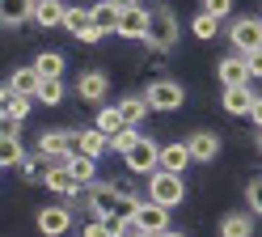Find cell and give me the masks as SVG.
Returning a JSON list of instances; mask_svg holds the SVG:
<instances>
[{"label": "cell", "instance_id": "7402d4cb", "mask_svg": "<svg viewBox=\"0 0 262 237\" xmlns=\"http://www.w3.org/2000/svg\"><path fill=\"white\" fill-rule=\"evenodd\" d=\"M63 13H68V5H63V0H38L34 22H38L42 30H51V26H63Z\"/></svg>", "mask_w": 262, "mask_h": 237}, {"label": "cell", "instance_id": "74e56055", "mask_svg": "<svg viewBox=\"0 0 262 237\" xmlns=\"http://www.w3.org/2000/svg\"><path fill=\"white\" fill-rule=\"evenodd\" d=\"M250 118H254V127H258V131H262V97H258V102H254V110H250Z\"/></svg>", "mask_w": 262, "mask_h": 237}, {"label": "cell", "instance_id": "8992f818", "mask_svg": "<svg viewBox=\"0 0 262 237\" xmlns=\"http://www.w3.org/2000/svg\"><path fill=\"white\" fill-rule=\"evenodd\" d=\"M76 152V131H63V127H51L38 135V157L42 161H68Z\"/></svg>", "mask_w": 262, "mask_h": 237}, {"label": "cell", "instance_id": "e0dca14e", "mask_svg": "<svg viewBox=\"0 0 262 237\" xmlns=\"http://www.w3.org/2000/svg\"><path fill=\"white\" fill-rule=\"evenodd\" d=\"M34 9H38V0H5V5H0V22L9 30H17L26 22H34Z\"/></svg>", "mask_w": 262, "mask_h": 237}, {"label": "cell", "instance_id": "5bb4252c", "mask_svg": "<svg viewBox=\"0 0 262 237\" xmlns=\"http://www.w3.org/2000/svg\"><path fill=\"white\" fill-rule=\"evenodd\" d=\"M136 229H140V233H165V229H169V208L148 199V203L136 212Z\"/></svg>", "mask_w": 262, "mask_h": 237}, {"label": "cell", "instance_id": "ac0fdd59", "mask_svg": "<svg viewBox=\"0 0 262 237\" xmlns=\"http://www.w3.org/2000/svg\"><path fill=\"white\" fill-rule=\"evenodd\" d=\"M254 102H258V93L250 89V85H237V89H224L220 106H224L228 114H250V110H254Z\"/></svg>", "mask_w": 262, "mask_h": 237}, {"label": "cell", "instance_id": "52a82bcc", "mask_svg": "<svg viewBox=\"0 0 262 237\" xmlns=\"http://www.w3.org/2000/svg\"><path fill=\"white\" fill-rule=\"evenodd\" d=\"M123 161H127V169H131V174H157V169H161V144L144 135V140L131 148Z\"/></svg>", "mask_w": 262, "mask_h": 237}, {"label": "cell", "instance_id": "d6a6232c", "mask_svg": "<svg viewBox=\"0 0 262 237\" xmlns=\"http://www.w3.org/2000/svg\"><path fill=\"white\" fill-rule=\"evenodd\" d=\"M245 203H250L254 216H262V178H254L250 186H245Z\"/></svg>", "mask_w": 262, "mask_h": 237}, {"label": "cell", "instance_id": "4316f807", "mask_svg": "<svg viewBox=\"0 0 262 237\" xmlns=\"http://www.w3.org/2000/svg\"><path fill=\"white\" fill-rule=\"evenodd\" d=\"M93 26L102 34H119V9L110 5V0H102V5H93Z\"/></svg>", "mask_w": 262, "mask_h": 237}, {"label": "cell", "instance_id": "ffe728a7", "mask_svg": "<svg viewBox=\"0 0 262 237\" xmlns=\"http://www.w3.org/2000/svg\"><path fill=\"white\" fill-rule=\"evenodd\" d=\"M186 144H190V157L207 165V161L220 152V135H216V131H194V135H186Z\"/></svg>", "mask_w": 262, "mask_h": 237}, {"label": "cell", "instance_id": "d590c367", "mask_svg": "<svg viewBox=\"0 0 262 237\" xmlns=\"http://www.w3.org/2000/svg\"><path fill=\"white\" fill-rule=\"evenodd\" d=\"M17 169H21V178H30V182H34V178H38V157H26Z\"/></svg>", "mask_w": 262, "mask_h": 237}, {"label": "cell", "instance_id": "60d3db41", "mask_svg": "<svg viewBox=\"0 0 262 237\" xmlns=\"http://www.w3.org/2000/svg\"><path fill=\"white\" fill-rule=\"evenodd\" d=\"M140 237H161V233H140Z\"/></svg>", "mask_w": 262, "mask_h": 237}, {"label": "cell", "instance_id": "9a60e30c", "mask_svg": "<svg viewBox=\"0 0 262 237\" xmlns=\"http://www.w3.org/2000/svg\"><path fill=\"white\" fill-rule=\"evenodd\" d=\"M76 93H80V102H106V93H110V76L102 72V68H89V72L76 81Z\"/></svg>", "mask_w": 262, "mask_h": 237}, {"label": "cell", "instance_id": "9c48e42d", "mask_svg": "<svg viewBox=\"0 0 262 237\" xmlns=\"http://www.w3.org/2000/svg\"><path fill=\"white\" fill-rule=\"evenodd\" d=\"M148 26H152V9L144 5H131L119 13V38H148Z\"/></svg>", "mask_w": 262, "mask_h": 237}, {"label": "cell", "instance_id": "ab89813d", "mask_svg": "<svg viewBox=\"0 0 262 237\" xmlns=\"http://www.w3.org/2000/svg\"><path fill=\"white\" fill-rule=\"evenodd\" d=\"M161 237H186V233H178V229H165V233H161Z\"/></svg>", "mask_w": 262, "mask_h": 237}, {"label": "cell", "instance_id": "836d02e7", "mask_svg": "<svg viewBox=\"0 0 262 237\" xmlns=\"http://www.w3.org/2000/svg\"><path fill=\"white\" fill-rule=\"evenodd\" d=\"M203 13H211V17H220V22H224V17L233 13V0H203Z\"/></svg>", "mask_w": 262, "mask_h": 237}, {"label": "cell", "instance_id": "2e32d148", "mask_svg": "<svg viewBox=\"0 0 262 237\" xmlns=\"http://www.w3.org/2000/svg\"><path fill=\"white\" fill-rule=\"evenodd\" d=\"M76 152L80 157H102V152H110V135L106 131H97V127H80L76 131Z\"/></svg>", "mask_w": 262, "mask_h": 237}, {"label": "cell", "instance_id": "484cf974", "mask_svg": "<svg viewBox=\"0 0 262 237\" xmlns=\"http://www.w3.org/2000/svg\"><path fill=\"white\" fill-rule=\"evenodd\" d=\"M30 106H34V97H17V93L5 89V118H9V123H26Z\"/></svg>", "mask_w": 262, "mask_h": 237}, {"label": "cell", "instance_id": "8d00e7d4", "mask_svg": "<svg viewBox=\"0 0 262 237\" xmlns=\"http://www.w3.org/2000/svg\"><path fill=\"white\" fill-rule=\"evenodd\" d=\"M245 64H250V76L258 81V76H262V51H254V55H245Z\"/></svg>", "mask_w": 262, "mask_h": 237}, {"label": "cell", "instance_id": "cb8c5ba5", "mask_svg": "<svg viewBox=\"0 0 262 237\" xmlns=\"http://www.w3.org/2000/svg\"><path fill=\"white\" fill-rule=\"evenodd\" d=\"M63 165H68L72 174H76V182H80V186H93V182H97V161H93V157H80V152H72V157L63 161Z\"/></svg>", "mask_w": 262, "mask_h": 237}, {"label": "cell", "instance_id": "d4e9b609", "mask_svg": "<svg viewBox=\"0 0 262 237\" xmlns=\"http://www.w3.org/2000/svg\"><path fill=\"white\" fill-rule=\"evenodd\" d=\"M93 127H97V131H106V135H119V131L127 127V123H123V110H119V102H114V106H102V110H97Z\"/></svg>", "mask_w": 262, "mask_h": 237}, {"label": "cell", "instance_id": "44dd1931", "mask_svg": "<svg viewBox=\"0 0 262 237\" xmlns=\"http://www.w3.org/2000/svg\"><path fill=\"white\" fill-rule=\"evenodd\" d=\"M220 237H254V212H228L220 220Z\"/></svg>", "mask_w": 262, "mask_h": 237}, {"label": "cell", "instance_id": "30bf717a", "mask_svg": "<svg viewBox=\"0 0 262 237\" xmlns=\"http://www.w3.org/2000/svg\"><path fill=\"white\" fill-rule=\"evenodd\" d=\"M216 76H220L224 89H237V85H250V81H254V76H250V64H245L241 51H233V55H224V60L216 64Z\"/></svg>", "mask_w": 262, "mask_h": 237}, {"label": "cell", "instance_id": "7c38bea8", "mask_svg": "<svg viewBox=\"0 0 262 237\" xmlns=\"http://www.w3.org/2000/svg\"><path fill=\"white\" fill-rule=\"evenodd\" d=\"M17 127L21 123H9V118H5V127H0V165H5V169H17L26 161L21 140H17Z\"/></svg>", "mask_w": 262, "mask_h": 237}, {"label": "cell", "instance_id": "4dcf8cb0", "mask_svg": "<svg viewBox=\"0 0 262 237\" xmlns=\"http://www.w3.org/2000/svg\"><path fill=\"white\" fill-rule=\"evenodd\" d=\"M140 140H144V131H140V127H123L119 135H110V148H114V152H123V157H127V152L136 148Z\"/></svg>", "mask_w": 262, "mask_h": 237}, {"label": "cell", "instance_id": "277c9868", "mask_svg": "<svg viewBox=\"0 0 262 237\" xmlns=\"http://www.w3.org/2000/svg\"><path fill=\"white\" fill-rule=\"evenodd\" d=\"M144 97H148V106H152V110L169 114V110H182V102H186V89H182L178 81L161 76V81H152L148 89H144Z\"/></svg>", "mask_w": 262, "mask_h": 237}, {"label": "cell", "instance_id": "4fadbf2b", "mask_svg": "<svg viewBox=\"0 0 262 237\" xmlns=\"http://www.w3.org/2000/svg\"><path fill=\"white\" fill-rule=\"evenodd\" d=\"M5 89H9V93H17V97H34V102H38V89H42L38 68H34V64H30V68H13Z\"/></svg>", "mask_w": 262, "mask_h": 237}, {"label": "cell", "instance_id": "7a4b0ae2", "mask_svg": "<svg viewBox=\"0 0 262 237\" xmlns=\"http://www.w3.org/2000/svg\"><path fill=\"white\" fill-rule=\"evenodd\" d=\"M148 199H152V203H165V208H178V203L186 199V182H182V174H169V169H157V174H148Z\"/></svg>", "mask_w": 262, "mask_h": 237}, {"label": "cell", "instance_id": "5b68a950", "mask_svg": "<svg viewBox=\"0 0 262 237\" xmlns=\"http://www.w3.org/2000/svg\"><path fill=\"white\" fill-rule=\"evenodd\" d=\"M228 38H233V51H241V55L262 51V17H233Z\"/></svg>", "mask_w": 262, "mask_h": 237}, {"label": "cell", "instance_id": "b9f144b4", "mask_svg": "<svg viewBox=\"0 0 262 237\" xmlns=\"http://www.w3.org/2000/svg\"><path fill=\"white\" fill-rule=\"evenodd\" d=\"M258 148H262V131H258Z\"/></svg>", "mask_w": 262, "mask_h": 237}, {"label": "cell", "instance_id": "f1b7e54d", "mask_svg": "<svg viewBox=\"0 0 262 237\" xmlns=\"http://www.w3.org/2000/svg\"><path fill=\"white\" fill-rule=\"evenodd\" d=\"M34 68H38L42 81H55V76H63V55L59 51H42V55L34 60Z\"/></svg>", "mask_w": 262, "mask_h": 237}, {"label": "cell", "instance_id": "8fae6325", "mask_svg": "<svg viewBox=\"0 0 262 237\" xmlns=\"http://www.w3.org/2000/svg\"><path fill=\"white\" fill-rule=\"evenodd\" d=\"M68 229H72V212L63 208V203H51V208L38 212V233L42 237H63Z\"/></svg>", "mask_w": 262, "mask_h": 237}, {"label": "cell", "instance_id": "f35d334b", "mask_svg": "<svg viewBox=\"0 0 262 237\" xmlns=\"http://www.w3.org/2000/svg\"><path fill=\"white\" fill-rule=\"evenodd\" d=\"M110 5H114V9L123 13V9H131V5H140V0H110Z\"/></svg>", "mask_w": 262, "mask_h": 237}, {"label": "cell", "instance_id": "3957f363", "mask_svg": "<svg viewBox=\"0 0 262 237\" xmlns=\"http://www.w3.org/2000/svg\"><path fill=\"white\" fill-rule=\"evenodd\" d=\"M119 195H123L119 182H93L85 186V208L93 212V220H110L119 212Z\"/></svg>", "mask_w": 262, "mask_h": 237}, {"label": "cell", "instance_id": "7bdbcfd3", "mask_svg": "<svg viewBox=\"0 0 262 237\" xmlns=\"http://www.w3.org/2000/svg\"><path fill=\"white\" fill-rule=\"evenodd\" d=\"M127 237H140V233H127Z\"/></svg>", "mask_w": 262, "mask_h": 237}, {"label": "cell", "instance_id": "e575fe53", "mask_svg": "<svg viewBox=\"0 0 262 237\" xmlns=\"http://www.w3.org/2000/svg\"><path fill=\"white\" fill-rule=\"evenodd\" d=\"M85 237H114V229L106 225V220H89V225H85Z\"/></svg>", "mask_w": 262, "mask_h": 237}, {"label": "cell", "instance_id": "6da1fadb", "mask_svg": "<svg viewBox=\"0 0 262 237\" xmlns=\"http://www.w3.org/2000/svg\"><path fill=\"white\" fill-rule=\"evenodd\" d=\"M148 43L152 51H173L178 47V17H173V9L169 5H157L152 9V26H148Z\"/></svg>", "mask_w": 262, "mask_h": 237}, {"label": "cell", "instance_id": "83f0119b", "mask_svg": "<svg viewBox=\"0 0 262 237\" xmlns=\"http://www.w3.org/2000/svg\"><path fill=\"white\" fill-rule=\"evenodd\" d=\"M63 30H68L72 38H80L85 30H93V9H68L63 13Z\"/></svg>", "mask_w": 262, "mask_h": 237}, {"label": "cell", "instance_id": "1f68e13d", "mask_svg": "<svg viewBox=\"0 0 262 237\" xmlns=\"http://www.w3.org/2000/svg\"><path fill=\"white\" fill-rule=\"evenodd\" d=\"M190 30H194V38H216V34H220V17L199 13V17L190 22Z\"/></svg>", "mask_w": 262, "mask_h": 237}, {"label": "cell", "instance_id": "ba28073f", "mask_svg": "<svg viewBox=\"0 0 262 237\" xmlns=\"http://www.w3.org/2000/svg\"><path fill=\"white\" fill-rule=\"evenodd\" d=\"M42 186H47L51 195H63V199L76 195V191H85V186L76 182V174H72V169L63 165V161H51V165L42 169Z\"/></svg>", "mask_w": 262, "mask_h": 237}, {"label": "cell", "instance_id": "603a6c76", "mask_svg": "<svg viewBox=\"0 0 262 237\" xmlns=\"http://www.w3.org/2000/svg\"><path fill=\"white\" fill-rule=\"evenodd\" d=\"M119 110H123V123H127V127H140L144 118H148L152 106H148V97H123Z\"/></svg>", "mask_w": 262, "mask_h": 237}, {"label": "cell", "instance_id": "f546056e", "mask_svg": "<svg viewBox=\"0 0 262 237\" xmlns=\"http://www.w3.org/2000/svg\"><path fill=\"white\" fill-rule=\"evenodd\" d=\"M63 97H68V85H63V76L42 81V89H38V102H42V106H59Z\"/></svg>", "mask_w": 262, "mask_h": 237}, {"label": "cell", "instance_id": "d6986e66", "mask_svg": "<svg viewBox=\"0 0 262 237\" xmlns=\"http://www.w3.org/2000/svg\"><path fill=\"white\" fill-rule=\"evenodd\" d=\"M194 157H190V144L182 140V144H161V169H169V174H182V169L190 165Z\"/></svg>", "mask_w": 262, "mask_h": 237}]
</instances>
